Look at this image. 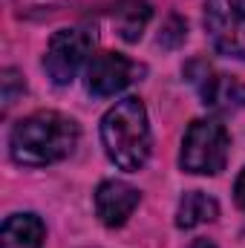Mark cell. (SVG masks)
<instances>
[{"mask_svg":"<svg viewBox=\"0 0 245 248\" xmlns=\"http://www.w3.org/2000/svg\"><path fill=\"white\" fill-rule=\"evenodd\" d=\"M78 139L81 127L75 124V119L55 110H38L12 127L9 153L23 168H46L72 156Z\"/></svg>","mask_w":245,"mask_h":248,"instance_id":"obj_1","label":"cell"},{"mask_svg":"<svg viewBox=\"0 0 245 248\" xmlns=\"http://www.w3.org/2000/svg\"><path fill=\"white\" fill-rule=\"evenodd\" d=\"M101 144L116 168L136 173L150 156V124L141 98L127 95L116 101L101 119Z\"/></svg>","mask_w":245,"mask_h":248,"instance_id":"obj_2","label":"cell"},{"mask_svg":"<svg viewBox=\"0 0 245 248\" xmlns=\"http://www.w3.org/2000/svg\"><path fill=\"white\" fill-rule=\"evenodd\" d=\"M228 150H231V136L225 124L216 119H196L184 130L179 168L184 173L216 176L228 165Z\"/></svg>","mask_w":245,"mask_h":248,"instance_id":"obj_3","label":"cell"},{"mask_svg":"<svg viewBox=\"0 0 245 248\" xmlns=\"http://www.w3.org/2000/svg\"><path fill=\"white\" fill-rule=\"evenodd\" d=\"M92 46H95V29H87V26L58 29L44 55V69L52 78V84L58 87L72 84L78 69L92 55Z\"/></svg>","mask_w":245,"mask_h":248,"instance_id":"obj_4","label":"cell"},{"mask_svg":"<svg viewBox=\"0 0 245 248\" xmlns=\"http://www.w3.org/2000/svg\"><path fill=\"white\" fill-rule=\"evenodd\" d=\"M205 29L219 55L245 61V0H205Z\"/></svg>","mask_w":245,"mask_h":248,"instance_id":"obj_5","label":"cell"},{"mask_svg":"<svg viewBox=\"0 0 245 248\" xmlns=\"http://www.w3.org/2000/svg\"><path fill=\"white\" fill-rule=\"evenodd\" d=\"M184 78L199 90V98L208 110L237 113L245 107V81L234 78V75H225V72H216L202 58H196L184 66Z\"/></svg>","mask_w":245,"mask_h":248,"instance_id":"obj_6","label":"cell"},{"mask_svg":"<svg viewBox=\"0 0 245 248\" xmlns=\"http://www.w3.org/2000/svg\"><path fill=\"white\" fill-rule=\"evenodd\" d=\"M138 75H144V66L130 61L122 52H98L90 58L87 66V90L95 98H110L130 87Z\"/></svg>","mask_w":245,"mask_h":248,"instance_id":"obj_7","label":"cell"},{"mask_svg":"<svg viewBox=\"0 0 245 248\" xmlns=\"http://www.w3.org/2000/svg\"><path fill=\"white\" fill-rule=\"evenodd\" d=\"M138 202H141L138 187L127 185L122 179H107L95 190V217L107 228H122L138 208Z\"/></svg>","mask_w":245,"mask_h":248,"instance_id":"obj_8","label":"cell"},{"mask_svg":"<svg viewBox=\"0 0 245 248\" xmlns=\"http://www.w3.org/2000/svg\"><path fill=\"white\" fill-rule=\"evenodd\" d=\"M46 240V225L38 214H15L3 222L0 248H41Z\"/></svg>","mask_w":245,"mask_h":248,"instance_id":"obj_9","label":"cell"},{"mask_svg":"<svg viewBox=\"0 0 245 248\" xmlns=\"http://www.w3.org/2000/svg\"><path fill=\"white\" fill-rule=\"evenodd\" d=\"M216 217H219V205L214 196H208L202 190H187L179 199V208H176V228L187 231V228L214 222Z\"/></svg>","mask_w":245,"mask_h":248,"instance_id":"obj_10","label":"cell"},{"mask_svg":"<svg viewBox=\"0 0 245 248\" xmlns=\"http://www.w3.org/2000/svg\"><path fill=\"white\" fill-rule=\"evenodd\" d=\"M150 15H153V9L144 0H127V3H122L116 9V29L122 35V41H127V44L141 41V35H144V29L150 23Z\"/></svg>","mask_w":245,"mask_h":248,"instance_id":"obj_11","label":"cell"},{"mask_svg":"<svg viewBox=\"0 0 245 248\" xmlns=\"http://www.w3.org/2000/svg\"><path fill=\"white\" fill-rule=\"evenodd\" d=\"M184 38H187V20H184L182 15L173 12V15H168V20L162 23L156 44H159L162 49H179L184 44Z\"/></svg>","mask_w":245,"mask_h":248,"instance_id":"obj_12","label":"cell"},{"mask_svg":"<svg viewBox=\"0 0 245 248\" xmlns=\"http://www.w3.org/2000/svg\"><path fill=\"white\" fill-rule=\"evenodd\" d=\"M0 84H3V113L26 93V81H23V75L17 72V69H3V75H0Z\"/></svg>","mask_w":245,"mask_h":248,"instance_id":"obj_13","label":"cell"},{"mask_svg":"<svg viewBox=\"0 0 245 248\" xmlns=\"http://www.w3.org/2000/svg\"><path fill=\"white\" fill-rule=\"evenodd\" d=\"M234 199H237V205L245 211V168H243V173L237 176V185H234Z\"/></svg>","mask_w":245,"mask_h":248,"instance_id":"obj_14","label":"cell"},{"mask_svg":"<svg viewBox=\"0 0 245 248\" xmlns=\"http://www.w3.org/2000/svg\"><path fill=\"white\" fill-rule=\"evenodd\" d=\"M190 248H216V243H211V240H205V237H199V240H193Z\"/></svg>","mask_w":245,"mask_h":248,"instance_id":"obj_15","label":"cell"}]
</instances>
